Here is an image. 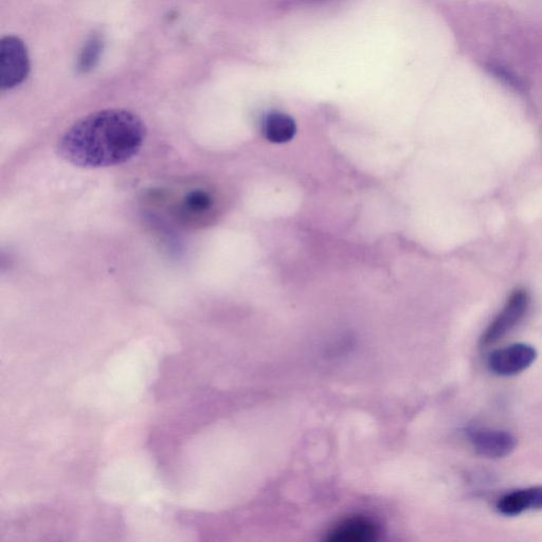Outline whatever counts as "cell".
<instances>
[{
    "label": "cell",
    "mask_w": 542,
    "mask_h": 542,
    "mask_svg": "<svg viewBox=\"0 0 542 542\" xmlns=\"http://www.w3.org/2000/svg\"><path fill=\"white\" fill-rule=\"evenodd\" d=\"M537 357L538 353L533 346L528 343H514L491 353L487 366L498 376H515L532 367Z\"/></svg>",
    "instance_id": "5"
},
{
    "label": "cell",
    "mask_w": 542,
    "mask_h": 542,
    "mask_svg": "<svg viewBox=\"0 0 542 542\" xmlns=\"http://www.w3.org/2000/svg\"><path fill=\"white\" fill-rule=\"evenodd\" d=\"M30 61L27 47L16 36H6L0 43V86L12 89L28 77Z\"/></svg>",
    "instance_id": "2"
},
{
    "label": "cell",
    "mask_w": 542,
    "mask_h": 542,
    "mask_svg": "<svg viewBox=\"0 0 542 542\" xmlns=\"http://www.w3.org/2000/svg\"><path fill=\"white\" fill-rule=\"evenodd\" d=\"M467 437L476 454L487 459H503L516 449L518 441L511 432L490 427H471Z\"/></svg>",
    "instance_id": "4"
},
{
    "label": "cell",
    "mask_w": 542,
    "mask_h": 542,
    "mask_svg": "<svg viewBox=\"0 0 542 542\" xmlns=\"http://www.w3.org/2000/svg\"><path fill=\"white\" fill-rule=\"evenodd\" d=\"M297 132V126L292 117L283 113H271L262 123V133L273 143H286L291 141Z\"/></svg>",
    "instance_id": "8"
},
{
    "label": "cell",
    "mask_w": 542,
    "mask_h": 542,
    "mask_svg": "<svg viewBox=\"0 0 542 542\" xmlns=\"http://www.w3.org/2000/svg\"><path fill=\"white\" fill-rule=\"evenodd\" d=\"M212 196L205 190L191 191L185 198L184 210L190 215H201L211 209Z\"/></svg>",
    "instance_id": "10"
},
{
    "label": "cell",
    "mask_w": 542,
    "mask_h": 542,
    "mask_svg": "<svg viewBox=\"0 0 542 542\" xmlns=\"http://www.w3.org/2000/svg\"><path fill=\"white\" fill-rule=\"evenodd\" d=\"M497 511L507 517H516L527 511L542 510V485L517 490L502 496Z\"/></svg>",
    "instance_id": "6"
},
{
    "label": "cell",
    "mask_w": 542,
    "mask_h": 542,
    "mask_svg": "<svg viewBox=\"0 0 542 542\" xmlns=\"http://www.w3.org/2000/svg\"><path fill=\"white\" fill-rule=\"evenodd\" d=\"M146 137V124L137 115L125 110H104L72 124L61 136L58 152L78 168L114 167L136 156Z\"/></svg>",
    "instance_id": "1"
},
{
    "label": "cell",
    "mask_w": 542,
    "mask_h": 542,
    "mask_svg": "<svg viewBox=\"0 0 542 542\" xmlns=\"http://www.w3.org/2000/svg\"><path fill=\"white\" fill-rule=\"evenodd\" d=\"M529 304L530 298L526 291L518 289V291L514 292L507 303H505L499 315L482 334L480 345L482 347H489L507 336L525 317L529 309Z\"/></svg>",
    "instance_id": "3"
},
{
    "label": "cell",
    "mask_w": 542,
    "mask_h": 542,
    "mask_svg": "<svg viewBox=\"0 0 542 542\" xmlns=\"http://www.w3.org/2000/svg\"><path fill=\"white\" fill-rule=\"evenodd\" d=\"M103 51V42L99 36H93L92 39L84 45L79 61L78 70L80 72H89L95 69L100 61V57Z\"/></svg>",
    "instance_id": "9"
},
{
    "label": "cell",
    "mask_w": 542,
    "mask_h": 542,
    "mask_svg": "<svg viewBox=\"0 0 542 542\" xmlns=\"http://www.w3.org/2000/svg\"><path fill=\"white\" fill-rule=\"evenodd\" d=\"M377 535L374 523L364 517H355L343 521L330 534L331 541L365 542L373 540Z\"/></svg>",
    "instance_id": "7"
}]
</instances>
